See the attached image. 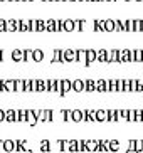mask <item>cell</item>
<instances>
[{
	"instance_id": "6da1fadb",
	"label": "cell",
	"mask_w": 143,
	"mask_h": 153,
	"mask_svg": "<svg viewBox=\"0 0 143 153\" xmlns=\"http://www.w3.org/2000/svg\"><path fill=\"white\" fill-rule=\"evenodd\" d=\"M63 62H76V49H63Z\"/></svg>"
},
{
	"instance_id": "7a4b0ae2",
	"label": "cell",
	"mask_w": 143,
	"mask_h": 153,
	"mask_svg": "<svg viewBox=\"0 0 143 153\" xmlns=\"http://www.w3.org/2000/svg\"><path fill=\"white\" fill-rule=\"evenodd\" d=\"M86 152H99V140H84Z\"/></svg>"
},
{
	"instance_id": "3957f363",
	"label": "cell",
	"mask_w": 143,
	"mask_h": 153,
	"mask_svg": "<svg viewBox=\"0 0 143 153\" xmlns=\"http://www.w3.org/2000/svg\"><path fill=\"white\" fill-rule=\"evenodd\" d=\"M69 91H72V81L61 79V93H59V96H66Z\"/></svg>"
},
{
	"instance_id": "277c9868",
	"label": "cell",
	"mask_w": 143,
	"mask_h": 153,
	"mask_svg": "<svg viewBox=\"0 0 143 153\" xmlns=\"http://www.w3.org/2000/svg\"><path fill=\"white\" fill-rule=\"evenodd\" d=\"M25 121L29 123L31 126H36L37 123V109H27V118H25Z\"/></svg>"
},
{
	"instance_id": "5b68a950",
	"label": "cell",
	"mask_w": 143,
	"mask_h": 153,
	"mask_svg": "<svg viewBox=\"0 0 143 153\" xmlns=\"http://www.w3.org/2000/svg\"><path fill=\"white\" fill-rule=\"evenodd\" d=\"M108 57H109V51L108 49L96 51V62H108Z\"/></svg>"
},
{
	"instance_id": "8992f818",
	"label": "cell",
	"mask_w": 143,
	"mask_h": 153,
	"mask_svg": "<svg viewBox=\"0 0 143 153\" xmlns=\"http://www.w3.org/2000/svg\"><path fill=\"white\" fill-rule=\"evenodd\" d=\"M93 62H96V51H94V49H86L84 66H91Z\"/></svg>"
},
{
	"instance_id": "52a82bcc",
	"label": "cell",
	"mask_w": 143,
	"mask_h": 153,
	"mask_svg": "<svg viewBox=\"0 0 143 153\" xmlns=\"http://www.w3.org/2000/svg\"><path fill=\"white\" fill-rule=\"evenodd\" d=\"M10 59L13 62H24V49H13L12 54H10Z\"/></svg>"
},
{
	"instance_id": "ba28073f",
	"label": "cell",
	"mask_w": 143,
	"mask_h": 153,
	"mask_svg": "<svg viewBox=\"0 0 143 153\" xmlns=\"http://www.w3.org/2000/svg\"><path fill=\"white\" fill-rule=\"evenodd\" d=\"M32 61H34V62H42V61H44V51L42 49H32Z\"/></svg>"
},
{
	"instance_id": "9c48e42d",
	"label": "cell",
	"mask_w": 143,
	"mask_h": 153,
	"mask_svg": "<svg viewBox=\"0 0 143 153\" xmlns=\"http://www.w3.org/2000/svg\"><path fill=\"white\" fill-rule=\"evenodd\" d=\"M13 146H15V140H4V141H2V148L7 153H12Z\"/></svg>"
},
{
	"instance_id": "30bf717a",
	"label": "cell",
	"mask_w": 143,
	"mask_h": 153,
	"mask_svg": "<svg viewBox=\"0 0 143 153\" xmlns=\"http://www.w3.org/2000/svg\"><path fill=\"white\" fill-rule=\"evenodd\" d=\"M5 32H17V20L15 19L5 20Z\"/></svg>"
},
{
	"instance_id": "8fae6325",
	"label": "cell",
	"mask_w": 143,
	"mask_h": 153,
	"mask_svg": "<svg viewBox=\"0 0 143 153\" xmlns=\"http://www.w3.org/2000/svg\"><path fill=\"white\" fill-rule=\"evenodd\" d=\"M94 86H96V91H99V93H106V91H108V81H106V79L94 81Z\"/></svg>"
},
{
	"instance_id": "7c38bea8",
	"label": "cell",
	"mask_w": 143,
	"mask_h": 153,
	"mask_svg": "<svg viewBox=\"0 0 143 153\" xmlns=\"http://www.w3.org/2000/svg\"><path fill=\"white\" fill-rule=\"evenodd\" d=\"M5 121L7 123L17 121V113H15V109H7V111H5Z\"/></svg>"
},
{
	"instance_id": "4fadbf2b",
	"label": "cell",
	"mask_w": 143,
	"mask_h": 153,
	"mask_svg": "<svg viewBox=\"0 0 143 153\" xmlns=\"http://www.w3.org/2000/svg\"><path fill=\"white\" fill-rule=\"evenodd\" d=\"M71 121H74V123L83 121V111L81 109H71Z\"/></svg>"
},
{
	"instance_id": "5bb4252c",
	"label": "cell",
	"mask_w": 143,
	"mask_h": 153,
	"mask_svg": "<svg viewBox=\"0 0 143 153\" xmlns=\"http://www.w3.org/2000/svg\"><path fill=\"white\" fill-rule=\"evenodd\" d=\"M63 30L64 32H74V20H72V19L63 20Z\"/></svg>"
},
{
	"instance_id": "9a60e30c",
	"label": "cell",
	"mask_w": 143,
	"mask_h": 153,
	"mask_svg": "<svg viewBox=\"0 0 143 153\" xmlns=\"http://www.w3.org/2000/svg\"><path fill=\"white\" fill-rule=\"evenodd\" d=\"M72 91L83 93V91H84V81H83V79H74V81H72Z\"/></svg>"
},
{
	"instance_id": "2e32d148",
	"label": "cell",
	"mask_w": 143,
	"mask_h": 153,
	"mask_svg": "<svg viewBox=\"0 0 143 153\" xmlns=\"http://www.w3.org/2000/svg\"><path fill=\"white\" fill-rule=\"evenodd\" d=\"M17 32H29V20H17Z\"/></svg>"
},
{
	"instance_id": "e0dca14e",
	"label": "cell",
	"mask_w": 143,
	"mask_h": 153,
	"mask_svg": "<svg viewBox=\"0 0 143 153\" xmlns=\"http://www.w3.org/2000/svg\"><path fill=\"white\" fill-rule=\"evenodd\" d=\"M108 120V111L106 109H96V121H106Z\"/></svg>"
},
{
	"instance_id": "ac0fdd59",
	"label": "cell",
	"mask_w": 143,
	"mask_h": 153,
	"mask_svg": "<svg viewBox=\"0 0 143 153\" xmlns=\"http://www.w3.org/2000/svg\"><path fill=\"white\" fill-rule=\"evenodd\" d=\"M103 25H104V32H115V20L106 19V20H103Z\"/></svg>"
},
{
	"instance_id": "d6986e66",
	"label": "cell",
	"mask_w": 143,
	"mask_h": 153,
	"mask_svg": "<svg viewBox=\"0 0 143 153\" xmlns=\"http://www.w3.org/2000/svg\"><path fill=\"white\" fill-rule=\"evenodd\" d=\"M24 91V79H13V93H22Z\"/></svg>"
},
{
	"instance_id": "ffe728a7",
	"label": "cell",
	"mask_w": 143,
	"mask_h": 153,
	"mask_svg": "<svg viewBox=\"0 0 143 153\" xmlns=\"http://www.w3.org/2000/svg\"><path fill=\"white\" fill-rule=\"evenodd\" d=\"M15 113H17V123H25L27 109H15Z\"/></svg>"
},
{
	"instance_id": "44dd1931",
	"label": "cell",
	"mask_w": 143,
	"mask_h": 153,
	"mask_svg": "<svg viewBox=\"0 0 143 153\" xmlns=\"http://www.w3.org/2000/svg\"><path fill=\"white\" fill-rule=\"evenodd\" d=\"M106 121H118V109H108V120Z\"/></svg>"
},
{
	"instance_id": "7402d4cb",
	"label": "cell",
	"mask_w": 143,
	"mask_h": 153,
	"mask_svg": "<svg viewBox=\"0 0 143 153\" xmlns=\"http://www.w3.org/2000/svg\"><path fill=\"white\" fill-rule=\"evenodd\" d=\"M84 25H86V20H74V32H83L84 30Z\"/></svg>"
},
{
	"instance_id": "603a6c76",
	"label": "cell",
	"mask_w": 143,
	"mask_h": 153,
	"mask_svg": "<svg viewBox=\"0 0 143 153\" xmlns=\"http://www.w3.org/2000/svg\"><path fill=\"white\" fill-rule=\"evenodd\" d=\"M84 91H88V93H93V91H96V86H94V81H93V79H86V81H84Z\"/></svg>"
},
{
	"instance_id": "cb8c5ba5",
	"label": "cell",
	"mask_w": 143,
	"mask_h": 153,
	"mask_svg": "<svg viewBox=\"0 0 143 153\" xmlns=\"http://www.w3.org/2000/svg\"><path fill=\"white\" fill-rule=\"evenodd\" d=\"M121 148V143L118 140H109V152H118Z\"/></svg>"
},
{
	"instance_id": "d4e9b609",
	"label": "cell",
	"mask_w": 143,
	"mask_h": 153,
	"mask_svg": "<svg viewBox=\"0 0 143 153\" xmlns=\"http://www.w3.org/2000/svg\"><path fill=\"white\" fill-rule=\"evenodd\" d=\"M40 152H44V153L51 152V141L49 140H42V141H40Z\"/></svg>"
},
{
	"instance_id": "484cf974",
	"label": "cell",
	"mask_w": 143,
	"mask_h": 153,
	"mask_svg": "<svg viewBox=\"0 0 143 153\" xmlns=\"http://www.w3.org/2000/svg\"><path fill=\"white\" fill-rule=\"evenodd\" d=\"M93 29H94L96 32H104L103 20H94V22H93Z\"/></svg>"
},
{
	"instance_id": "4316f807",
	"label": "cell",
	"mask_w": 143,
	"mask_h": 153,
	"mask_svg": "<svg viewBox=\"0 0 143 153\" xmlns=\"http://www.w3.org/2000/svg\"><path fill=\"white\" fill-rule=\"evenodd\" d=\"M135 121L136 123L143 121V109H135Z\"/></svg>"
},
{
	"instance_id": "83f0119b",
	"label": "cell",
	"mask_w": 143,
	"mask_h": 153,
	"mask_svg": "<svg viewBox=\"0 0 143 153\" xmlns=\"http://www.w3.org/2000/svg\"><path fill=\"white\" fill-rule=\"evenodd\" d=\"M45 30H47V32H54V19L45 20Z\"/></svg>"
},
{
	"instance_id": "f1b7e54d",
	"label": "cell",
	"mask_w": 143,
	"mask_h": 153,
	"mask_svg": "<svg viewBox=\"0 0 143 153\" xmlns=\"http://www.w3.org/2000/svg\"><path fill=\"white\" fill-rule=\"evenodd\" d=\"M29 32H37V20H29Z\"/></svg>"
},
{
	"instance_id": "f546056e",
	"label": "cell",
	"mask_w": 143,
	"mask_h": 153,
	"mask_svg": "<svg viewBox=\"0 0 143 153\" xmlns=\"http://www.w3.org/2000/svg\"><path fill=\"white\" fill-rule=\"evenodd\" d=\"M133 30L135 32H142V20H133Z\"/></svg>"
},
{
	"instance_id": "4dcf8cb0",
	"label": "cell",
	"mask_w": 143,
	"mask_h": 153,
	"mask_svg": "<svg viewBox=\"0 0 143 153\" xmlns=\"http://www.w3.org/2000/svg\"><path fill=\"white\" fill-rule=\"evenodd\" d=\"M45 30V20H37V32Z\"/></svg>"
},
{
	"instance_id": "1f68e13d",
	"label": "cell",
	"mask_w": 143,
	"mask_h": 153,
	"mask_svg": "<svg viewBox=\"0 0 143 153\" xmlns=\"http://www.w3.org/2000/svg\"><path fill=\"white\" fill-rule=\"evenodd\" d=\"M135 62H142V49H135Z\"/></svg>"
},
{
	"instance_id": "d6a6232c",
	"label": "cell",
	"mask_w": 143,
	"mask_h": 153,
	"mask_svg": "<svg viewBox=\"0 0 143 153\" xmlns=\"http://www.w3.org/2000/svg\"><path fill=\"white\" fill-rule=\"evenodd\" d=\"M123 93H130V79H123Z\"/></svg>"
},
{
	"instance_id": "836d02e7",
	"label": "cell",
	"mask_w": 143,
	"mask_h": 153,
	"mask_svg": "<svg viewBox=\"0 0 143 153\" xmlns=\"http://www.w3.org/2000/svg\"><path fill=\"white\" fill-rule=\"evenodd\" d=\"M116 93H123V79H116Z\"/></svg>"
},
{
	"instance_id": "e575fe53",
	"label": "cell",
	"mask_w": 143,
	"mask_h": 153,
	"mask_svg": "<svg viewBox=\"0 0 143 153\" xmlns=\"http://www.w3.org/2000/svg\"><path fill=\"white\" fill-rule=\"evenodd\" d=\"M126 24V32H135L133 30V20H125Z\"/></svg>"
},
{
	"instance_id": "d590c367",
	"label": "cell",
	"mask_w": 143,
	"mask_h": 153,
	"mask_svg": "<svg viewBox=\"0 0 143 153\" xmlns=\"http://www.w3.org/2000/svg\"><path fill=\"white\" fill-rule=\"evenodd\" d=\"M136 81L138 79H130V91H133V93H136Z\"/></svg>"
},
{
	"instance_id": "8d00e7d4",
	"label": "cell",
	"mask_w": 143,
	"mask_h": 153,
	"mask_svg": "<svg viewBox=\"0 0 143 153\" xmlns=\"http://www.w3.org/2000/svg\"><path fill=\"white\" fill-rule=\"evenodd\" d=\"M136 93H143V79L136 81Z\"/></svg>"
},
{
	"instance_id": "74e56055",
	"label": "cell",
	"mask_w": 143,
	"mask_h": 153,
	"mask_svg": "<svg viewBox=\"0 0 143 153\" xmlns=\"http://www.w3.org/2000/svg\"><path fill=\"white\" fill-rule=\"evenodd\" d=\"M2 121H5V111L4 109H0V123Z\"/></svg>"
},
{
	"instance_id": "f35d334b",
	"label": "cell",
	"mask_w": 143,
	"mask_h": 153,
	"mask_svg": "<svg viewBox=\"0 0 143 153\" xmlns=\"http://www.w3.org/2000/svg\"><path fill=\"white\" fill-rule=\"evenodd\" d=\"M4 2H9V0H0V5L4 4Z\"/></svg>"
},
{
	"instance_id": "ab89813d",
	"label": "cell",
	"mask_w": 143,
	"mask_h": 153,
	"mask_svg": "<svg viewBox=\"0 0 143 153\" xmlns=\"http://www.w3.org/2000/svg\"><path fill=\"white\" fill-rule=\"evenodd\" d=\"M128 2H140V0H128Z\"/></svg>"
},
{
	"instance_id": "60d3db41",
	"label": "cell",
	"mask_w": 143,
	"mask_h": 153,
	"mask_svg": "<svg viewBox=\"0 0 143 153\" xmlns=\"http://www.w3.org/2000/svg\"><path fill=\"white\" fill-rule=\"evenodd\" d=\"M66 2H77V0H66Z\"/></svg>"
},
{
	"instance_id": "b9f144b4",
	"label": "cell",
	"mask_w": 143,
	"mask_h": 153,
	"mask_svg": "<svg viewBox=\"0 0 143 153\" xmlns=\"http://www.w3.org/2000/svg\"><path fill=\"white\" fill-rule=\"evenodd\" d=\"M142 62H143V49H142Z\"/></svg>"
},
{
	"instance_id": "7bdbcfd3",
	"label": "cell",
	"mask_w": 143,
	"mask_h": 153,
	"mask_svg": "<svg viewBox=\"0 0 143 153\" xmlns=\"http://www.w3.org/2000/svg\"><path fill=\"white\" fill-rule=\"evenodd\" d=\"M89 2H99V0H89Z\"/></svg>"
},
{
	"instance_id": "ee69618b",
	"label": "cell",
	"mask_w": 143,
	"mask_h": 153,
	"mask_svg": "<svg viewBox=\"0 0 143 153\" xmlns=\"http://www.w3.org/2000/svg\"><path fill=\"white\" fill-rule=\"evenodd\" d=\"M142 32H143V20H142Z\"/></svg>"
},
{
	"instance_id": "f6af8a7d",
	"label": "cell",
	"mask_w": 143,
	"mask_h": 153,
	"mask_svg": "<svg viewBox=\"0 0 143 153\" xmlns=\"http://www.w3.org/2000/svg\"><path fill=\"white\" fill-rule=\"evenodd\" d=\"M99 2H106V0H99Z\"/></svg>"
},
{
	"instance_id": "bcb514c9",
	"label": "cell",
	"mask_w": 143,
	"mask_h": 153,
	"mask_svg": "<svg viewBox=\"0 0 143 153\" xmlns=\"http://www.w3.org/2000/svg\"><path fill=\"white\" fill-rule=\"evenodd\" d=\"M44 2H51V0H44Z\"/></svg>"
}]
</instances>
